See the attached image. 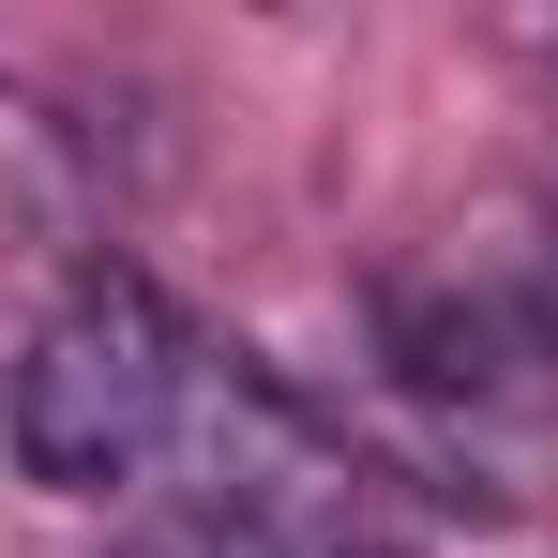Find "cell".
Masks as SVG:
<instances>
[{
  "instance_id": "1",
  "label": "cell",
  "mask_w": 558,
  "mask_h": 558,
  "mask_svg": "<svg viewBox=\"0 0 558 558\" xmlns=\"http://www.w3.org/2000/svg\"><path fill=\"white\" fill-rule=\"evenodd\" d=\"M196 363H211V348H196L136 272H76L31 317V348H15L0 438H15L31 483H61V498L167 483V453H182V423H196Z\"/></svg>"
},
{
  "instance_id": "3",
  "label": "cell",
  "mask_w": 558,
  "mask_h": 558,
  "mask_svg": "<svg viewBox=\"0 0 558 558\" xmlns=\"http://www.w3.org/2000/svg\"><path fill=\"white\" fill-rule=\"evenodd\" d=\"M377 348L438 423L529 438V423H558V257L529 227H453L438 257L377 287Z\"/></svg>"
},
{
  "instance_id": "2",
  "label": "cell",
  "mask_w": 558,
  "mask_h": 558,
  "mask_svg": "<svg viewBox=\"0 0 558 558\" xmlns=\"http://www.w3.org/2000/svg\"><path fill=\"white\" fill-rule=\"evenodd\" d=\"M167 483H182L196 558H408V529H392V498L363 483V453L317 438L272 377L227 363V348L196 363V423H182V453H167Z\"/></svg>"
}]
</instances>
